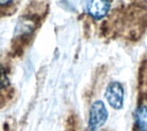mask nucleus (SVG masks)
Masks as SVG:
<instances>
[{"label": "nucleus", "instance_id": "nucleus-1", "mask_svg": "<svg viewBox=\"0 0 147 131\" xmlns=\"http://www.w3.org/2000/svg\"><path fill=\"white\" fill-rule=\"evenodd\" d=\"M108 117L109 113L105 104L102 100L95 101L90 112L89 128L90 131H96L100 129L106 123Z\"/></svg>", "mask_w": 147, "mask_h": 131}, {"label": "nucleus", "instance_id": "nucleus-2", "mask_svg": "<svg viewBox=\"0 0 147 131\" xmlns=\"http://www.w3.org/2000/svg\"><path fill=\"white\" fill-rule=\"evenodd\" d=\"M105 97L114 109H121L124 102V89L121 84L117 82L109 83L106 89Z\"/></svg>", "mask_w": 147, "mask_h": 131}, {"label": "nucleus", "instance_id": "nucleus-3", "mask_svg": "<svg viewBox=\"0 0 147 131\" xmlns=\"http://www.w3.org/2000/svg\"><path fill=\"white\" fill-rule=\"evenodd\" d=\"M110 5V0H89L87 11L92 18L101 20L108 15Z\"/></svg>", "mask_w": 147, "mask_h": 131}, {"label": "nucleus", "instance_id": "nucleus-4", "mask_svg": "<svg viewBox=\"0 0 147 131\" xmlns=\"http://www.w3.org/2000/svg\"><path fill=\"white\" fill-rule=\"evenodd\" d=\"M135 126L138 131H147V106H140L135 112Z\"/></svg>", "mask_w": 147, "mask_h": 131}, {"label": "nucleus", "instance_id": "nucleus-5", "mask_svg": "<svg viewBox=\"0 0 147 131\" xmlns=\"http://www.w3.org/2000/svg\"><path fill=\"white\" fill-rule=\"evenodd\" d=\"M7 82H8V79L4 73V70L0 67V88L5 87Z\"/></svg>", "mask_w": 147, "mask_h": 131}, {"label": "nucleus", "instance_id": "nucleus-6", "mask_svg": "<svg viewBox=\"0 0 147 131\" xmlns=\"http://www.w3.org/2000/svg\"><path fill=\"white\" fill-rule=\"evenodd\" d=\"M13 2V0H0V5H7Z\"/></svg>", "mask_w": 147, "mask_h": 131}]
</instances>
